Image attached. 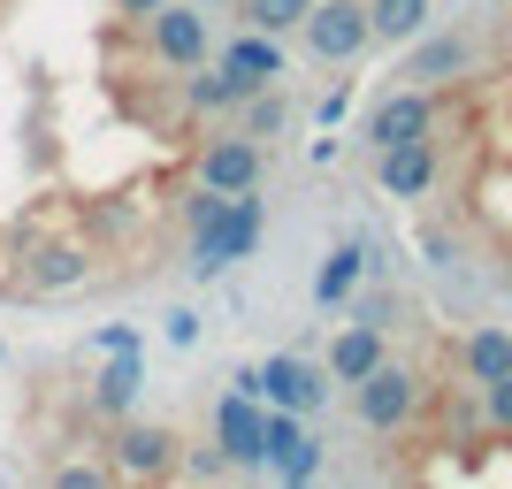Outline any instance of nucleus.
I'll return each instance as SVG.
<instances>
[{
	"label": "nucleus",
	"instance_id": "f257e3e1",
	"mask_svg": "<svg viewBox=\"0 0 512 489\" xmlns=\"http://www.w3.org/2000/svg\"><path fill=\"white\" fill-rule=\"evenodd\" d=\"M260 230H268V199H260V192L222 199V214H214L207 230L184 237V268H192V283H214V276H230L237 260H253Z\"/></svg>",
	"mask_w": 512,
	"mask_h": 489
},
{
	"label": "nucleus",
	"instance_id": "f03ea898",
	"mask_svg": "<svg viewBox=\"0 0 512 489\" xmlns=\"http://www.w3.org/2000/svg\"><path fill=\"white\" fill-rule=\"evenodd\" d=\"M100 459H107V474H115L123 489H153V482H169V474H176L184 436H176L169 421H138V413H123V421H107Z\"/></svg>",
	"mask_w": 512,
	"mask_h": 489
},
{
	"label": "nucleus",
	"instance_id": "7ed1b4c3",
	"mask_svg": "<svg viewBox=\"0 0 512 489\" xmlns=\"http://www.w3.org/2000/svg\"><path fill=\"white\" fill-rule=\"evenodd\" d=\"M138 31V46H146V62L153 69H199V62H214V23H207V8H192V0H161L153 16H138L130 23Z\"/></svg>",
	"mask_w": 512,
	"mask_h": 489
},
{
	"label": "nucleus",
	"instance_id": "20e7f679",
	"mask_svg": "<svg viewBox=\"0 0 512 489\" xmlns=\"http://www.w3.org/2000/svg\"><path fill=\"white\" fill-rule=\"evenodd\" d=\"M260 176H268V138H245V130H207L192 153V184H207V192L237 199V192H260Z\"/></svg>",
	"mask_w": 512,
	"mask_h": 489
},
{
	"label": "nucleus",
	"instance_id": "39448f33",
	"mask_svg": "<svg viewBox=\"0 0 512 489\" xmlns=\"http://www.w3.org/2000/svg\"><path fill=\"white\" fill-rule=\"evenodd\" d=\"M352 413H360L367 436H398V428H413V413H421V375L398 367V360H383L375 375L352 383Z\"/></svg>",
	"mask_w": 512,
	"mask_h": 489
},
{
	"label": "nucleus",
	"instance_id": "423d86ee",
	"mask_svg": "<svg viewBox=\"0 0 512 489\" xmlns=\"http://www.w3.org/2000/svg\"><path fill=\"white\" fill-rule=\"evenodd\" d=\"M8 268H16V291H31V298L85 291V283H92V245H85V237H31Z\"/></svg>",
	"mask_w": 512,
	"mask_h": 489
},
{
	"label": "nucleus",
	"instance_id": "0eeeda50",
	"mask_svg": "<svg viewBox=\"0 0 512 489\" xmlns=\"http://www.w3.org/2000/svg\"><path fill=\"white\" fill-rule=\"evenodd\" d=\"M299 39H306V54L329 62V69L360 62L367 46H375V31H367V0H314L306 23H299Z\"/></svg>",
	"mask_w": 512,
	"mask_h": 489
},
{
	"label": "nucleus",
	"instance_id": "6e6552de",
	"mask_svg": "<svg viewBox=\"0 0 512 489\" xmlns=\"http://www.w3.org/2000/svg\"><path fill=\"white\" fill-rule=\"evenodd\" d=\"M436 85H398V92H383V100L367 107V123H360V138L375 153L383 146H413V138H436Z\"/></svg>",
	"mask_w": 512,
	"mask_h": 489
},
{
	"label": "nucleus",
	"instance_id": "1a4fd4ad",
	"mask_svg": "<svg viewBox=\"0 0 512 489\" xmlns=\"http://www.w3.org/2000/svg\"><path fill=\"white\" fill-rule=\"evenodd\" d=\"M329 367L299 360V352H276V360H260V405H276V413H321L329 405Z\"/></svg>",
	"mask_w": 512,
	"mask_h": 489
},
{
	"label": "nucleus",
	"instance_id": "9d476101",
	"mask_svg": "<svg viewBox=\"0 0 512 489\" xmlns=\"http://www.w3.org/2000/svg\"><path fill=\"white\" fill-rule=\"evenodd\" d=\"M214 444H222V459H230L237 474L260 467V459H268V405L245 398V390H222V398H214Z\"/></svg>",
	"mask_w": 512,
	"mask_h": 489
},
{
	"label": "nucleus",
	"instance_id": "9b49d317",
	"mask_svg": "<svg viewBox=\"0 0 512 489\" xmlns=\"http://www.w3.org/2000/svg\"><path fill=\"white\" fill-rule=\"evenodd\" d=\"M214 69H222V77H230V85L253 100L260 85H283L291 54H283V39H268V31H237L230 46H214Z\"/></svg>",
	"mask_w": 512,
	"mask_h": 489
},
{
	"label": "nucleus",
	"instance_id": "f8f14e48",
	"mask_svg": "<svg viewBox=\"0 0 512 489\" xmlns=\"http://www.w3.org/2000/svg\"><path fill=\"white\" fill-rule=\"evenodd\" d=\"M321 459H329V451H321V436L306 428V413H276V405H268V459H260V467L276 474V482H314Z\"/></svg>",
	"mask_w": 512,
	"mask_h": 489
},
{
	"label": "nucleus",
	"instance_id": "ddd939ff",
	"mask_svg": "<svg viewBox=\"0 0 512 489\" xmlns=\"http://www.w3.org/2000/svg\"><path fill=\"white\" fill-rule=\"evenodd\" d=\"M436 176H444L436 138H413V146H383V153H375V184H383L390 199H428V192H436Z\"/></svg>",
	"mask_w": 512,
	"mask_h": 489
},
{
	"label": "nucleus",
	"instance_id": "4468645a",
	"mask_svg": "<svg viewBox=\"0 0 512 489\" xmlns=\"http://www.w3.org/2000/svg\"><path fill=\"white\" fill-rule=\"evenodd\" d=\"M383 360H390L383 329H375V321H344L337 337H329V360H321V367H329V383H337V390H352L360 375H375Z\"/></svg>",
	"mask_w": 512,
	"mask_h": 489
},
{
	"label": "nucleus",
	"instance_id": "2eb2a0df",
	"mask_svg": "<svg viewBox=\"0 0 512 489\" xmlns=\"http://www.w3.org/2000/svg\"><path fill=\"white\" fill-rule=\"evenodd\" d=\"M367 268H375V245H367V237H344V245H329V260L314 268V306H321V314L352 306V291L367 283Z\"/></svg>",
	"mask_w": 512,
	"mask_h": 489
},
{
	"label": "nucleus",
	"instance_id": "dca6fc26",
	"mask_svg": "<svg viewBox=\"0 0 512 489\" xmlns=\"http://www.w3.org/2000/svg\"><path fill=\"white\" fill-rule=\"evenodd\" d=\"M138 390H146V352H107V367L92 375L85 405L100 421H123V413H138Z\"/></svg>",
	"mask_w": 512,
	"mask_h": 489
},
{
	"label": "nucleus",
	"instance_id": "f3484780",
	"mask_svg": "<svg viewBox=\"0 0 512 489\" xmlns=\"http://www.w3.org/2000/svg\"><path fill=\"white\" fill-rule=\"evenodd\" d=\"M459 375H467L474 390L497 383V375H512V329H497V321L467 329V337H459Z\"/></svg>",
	"mask_w": 512,
	"mask_h": 489
},
{
	"label": "nucleus",
	"instance_id": "a211bd4d",
	"mask_svg": "<svg viewBox=\"0 0 512 489\" xmlns=\"http://www.w3.org/2000/svg\"><path fill=\"white\" fill-rule=\"evenodd\" d=\"M467 69H474V39H467V31H444V39L413 46L406 77H413V85H444V77H467Z\"/></svg>",
	"mask_w": 512,
	"mask_h": 489
},
{
	"label": "nucleus",
	"instance_id": "6ab92c4d",
	"mask_svg": "<svg viewBox=\"0 0 512 489\" xmlns=\"http://www.w3.org/2000/svg\"><path fill=\"white\" fill-rule=\"evenodd\" d=\"M428 8H436V0H367V31H375V46H413L428 31Z\"/></svg>",
	"mask_w": 512,
	"mask_h": 489
},
{
	"label": "nucleus",
	"instance_id": "aec40b11",
	"mask_svg": "<svg viewBox=\"0 0 512 489\" xmlns=\"http://www.w3.org/2000/svg\"><path fill=\"white\" fill-rule=\"evenodd\" d=\"M306 8H314V0H237L245 31H268V39H291V31L306 23Z\"/></svg>",
	"mask_w": 512,
	"mask_h": 489
},
{
	"label": "nucleus",
	"instance_id": "412c9836",
	"mask_svg": "<svg viewBox=\"0 0 512 489\" xmlns=\"http://www.w3.org/2000/svg\"><path fill=\"white\" fill-rule=\"evenodd\" d=\"M283 123H291V100H283L276 85H260L253 100H237V130H245V138H276Z\"/></svg>",
	"mask_w": 512,
	"mask_h": 489
},
{
	"label": "nucleus",
	"instance_id": "4be33fe9",
	"mask_svg": "<svg viewBox=\"0 0 512 489\" xmlns=\"http://www.w3.org/2000/svg\"><path fill=\"white\" fill-rule=\"evenodd\" d=\"M39 489H123V482H115L107 459L92 451V459H54V467L39 474Z\"/></svg>",
	"mask_w": 512,
	"mask_h": 489
},
{
	"label": "nucleus",
	"instance_id": "5701e85b",
	"mask_svg": "<svg viewBox=\"0 0 512 489\" xmlns=\"http://www.w3.org/2000/svg\"><path fill=\"white\" fill-rule=\"evenodd\" d=\"M482 428H497V436H512V375H497V383H482Z\"/></svg>",
	"mask_w": 512,
	"mask_h": 489
},
{
	"label": "nucleus",
	"instance_id": "b1692460",
	"mask_svg": "<svg viewBox=\"0 0 512 489\" xmlns=\"http://www.w3.org/2000/svg\"><path fill=\"white\" fill-rule=\"evenodd\" d=\"M176 467H192V482H222V474H237L230 459H222V444H184Z\"/></svg>",
	"mask_w": 512,
	"mask_h": 489
},
{
	"label": "nucleus",
	"instance_id": "393cba45",
	"mask_svg": "<svg viewBox=\"0 0 512 489\" xmlns=\"http://www.w3.org/2000/svg\"><path fill=\"white\" fill-rule=\"evenodd\" d=\"M161 337H169L176 352H192V344H199V314H192V306H176V314L161 321Z\"/></svg>",
	"mask_w": 512,
	"mask_h": 489
},
{
	"label": "nucleus",
	"instance_id": "a878e982",
	"mask_svg": "<svg viewBox=\"0 0 512 489\" xmlns=\"http://www.w3.org/2000/svg\"><path fill=\"white\" fill-rule=\"evenodd\" d=\"M92 344H100V352H146V344H138V329H100Z\"/></svg>",
	"mask_w": 512,
	"mask_h": 489
},
{
	"label": "nucleus",
	"instance_id": "bb28decb",
	"mask_svg": "<svg viewBox=\"0 0 512 489\" xmlns=\"http://www.w3.org/2000/svg\"><path fill=\"white\" fill-rule=\"evenodd\" d=\"M107 8H115V16H123V23H138V16H153L161 0H107Z\"/></svg>",
	"mask_w": 512,
	"mask_h": 489
},
{
	"label": "nucleus",
	"instance_id": "cd10ccee",
	"mask_svg": "<svg viewBox=\"0 0 512 489\" xmlns=\"http://www.w3.org/2000/svg\"><path fill=\"white\" fill-rule=\"evenodd\" d=\"M497 283H505V291H512V253H505V268H497Z\"/></svg>",
	"mask_w": 512,
	"mask_h": 489
},
{
	"label": "nucleus",
	"instance_id": "c85d7f7f",
	"mask_svg": "<svg viewBox=\"0 0 512 489\" xmlns=\"http://www.w3.org/2000/svg\"><path fill=\"white\" fill-rule=\"evenodd\" d=\"M153 489H207V482H153Z\"/></svg>",
	"mask_w": 512,
	"mask_h": 489
},
{
	"label": "nucleus",
	"instance_id": "c756f323",
	"mask_svg": "<svg viewBox=\"0 0 512 489\" xmlns=\"http://www.w3.org/2000/svg\"><path fill=\"white\" fill-rule=\"evenodd\" d=\"M276 489H314V482H276Z\"/></svg>",
	"mask_w": 512,
	"mask_h": 489
},
{
	"label": "nucleus",
	"instance_id": "7c9ffc66",
	"mask_svg": "<svg viewBox=\"0 0 512 489\" xmlns=\"http://www.w3.org/2000/svg\"><path fill=\"white\" fill-rule=\"evenodd\" d=\"M192 8H222V0H192Z\"/></svg>",
	"mask_w": 512,
	"mask_h": 489
},
{
	"label": "nucleus",
	"instance_id": "2f4dec72",
	"mask_svg": "<svg viewBox=\"0 0 512 489\" xmlns=\"http://www.w3.org/2000/svg\"><path fill=\"white\" fill-rule=\"evenodd\" d=\"M0 276H8V260H0Z\"/></svg>",
	"mask_w": 512,
	"mask_h": 489
}]
</instances>
